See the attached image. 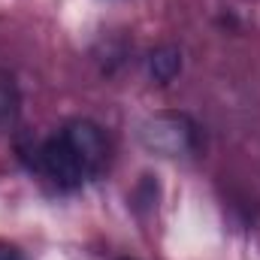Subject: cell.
<instances>
[{
  "label": "cell",
  "mask_w": 260,
  "mask_h": 260,
  "mask_svg": "<svg viewBox=\"0 0 260 260\" xmlns=\"http://www.w3.org/2000/svg\"><path fill=\"white\" fill-rule=\"evenodd\" d=\"M179 70H182V52H179L176 46H160V49H154V52L148 55V73H151V79L160 82V85L173 82V79L179 76Z\"/></svg>",
  "instance_id": "3957f363"
},
{
  "label": "cell",
  "mask_w": 260,
  "mask_h": 260,
  "mask_svg": "<svg viewBox=\"0 0 260 260\" xmlns=\"http://www.w3.org/2000/svg\"><path fill=\"white\" fill-rule=\"evenodd\" d=\"M18 109H21V97H18V88L6 79H0V133L9 130L18 118Z\"/></svg>",
  "instance_id": "277c9868"
},
{
  "label": "cell",
  "mask_w": 260,
  "mask_h": 260,
  "mask_svg": "<svg viewBox=\"0 0 260 260\" xmlns=\"http://www.w3.org/2000/svg\"><path fill=\"white\" fill-rule=\"evenodd\" d=\"M0 260H24V254H21V248H15L12 242H3V239H0Z\"/></svg>",
  "instance_id": "5b68a950"
},
{
  "label": "cell",
  "mask_w": 260,
  "mask_h": 260,
  "mask_svg": "<svg viewBox=\"0 0 260 260\" xmlns=\"http://www.w3.org/2000/svg\"><path fill=\"white\" fill-rule=\"evenodd\" d=\"M106 157H109L106 136L88 118L61 124L34 151L37 170L61 191H76L91 179H97L100 170L106 167Z\"/></svg>",
  "instance_id": "6da1fadb"
},
{
  "label": "cell",
  "mask_w": 260,
  "mask_h": 260,
  "mask_svg": "<svg viewBox=\"0 0 260 260\" xmlns=\"http://www.w3.org/2000/svg\"><path fill=\"white\" fill-rule=\"evenodd\" d=\"M139 139L160 157H185L197 151V124L182 112H160L142 124Z\"/></svg>",
  "instance_id": "7a4b0ae2"
}]
</instances>
